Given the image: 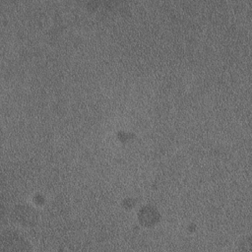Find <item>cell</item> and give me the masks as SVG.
<instances>
[{"instance_id":"cell-1","label":"cell","mask_w":252,"mask_h":252,"mask_svg":"<svg viewBox=\"0 0 252 252\" xmlns=\"http://www.w3.org/2000/svg\"><path fill=\"white\" fill-rule=\"evenodd\" d=\"M15 216H17V218H18L17 221H19L25 225L32 224L36 220L35 211L32 207H29L27 205L19 207L15 211Z\"/></svg>"},{"instance_id":"cell-2","label":"cell","mask_w":252,"mask_h":252,"mask_svg":"<svg viewBox=\"0 0 252 252\" xmlns=\"http://www.w3.org/2000/svg\"><path fill=\"white\" fill-rule=\"evenodd\" d=\"M139 218L143 224L152 225L158 220V211L153 207H144L140 211Z\"/></svg>"}]
</instances>
